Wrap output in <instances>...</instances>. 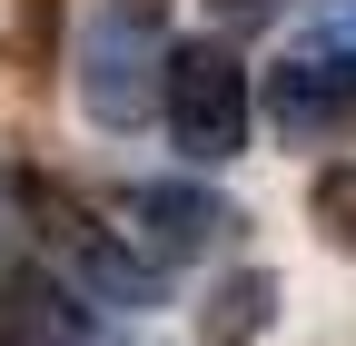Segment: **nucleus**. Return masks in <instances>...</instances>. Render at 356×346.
<instances>
[{"label": "nucleus", "mask_w": 356, "mask_h": 346, "mask_svg": "<svg viewBox=\"0 0 356 346\" xmlns=\"http://www.w3.org/2000/svg\"><path fill=\"white\" fill-rule=\"evenodd\" d=\"M30 277L70 287L79 307L99 317H129V307H159V267L139 247H129V228H109L99 208H89L79 188L40 179L30 168Z\"/></svg>", "instance_id": "nucleus-1"}, {"label": "nucleus", "mask_w": 356, "mask_h": 346, "mask_svg": "<svg viewBox=\"0 0 356 346\" xmlns=\"http://www.w3.org/2000/svg\"><path fill=\"white\" fill-rule=\"evenodd\" d=\"M168 10L159 0H99L79 20V50H70V90L99 129H149L159 90H168Z\"/></svg>", "instance_id": "nucleus-2"}, {"label": "nucleus", "mask_w": 356, "mask_h": 346, "mask_svg": "<svg viewBox=\"0 0 356 346\" xmlns=\"http://www.w3.org/2000/svg\"><path fill=\"white\" fill-rule=\"evenodd\" d=\"M159 119H168V139L188 168H228L248 149V60H238V40L228 30H208V40H178L168 50V90H159Z\"/></svg>", "instance_id": "nucleus-3"}, {"label": "nucleus", "mask_w": 356, "mask_h": 346, "mask_svg": "<svg viewBox=\"0 0 356 346\" xmlns=\"http://www.w3.org/2000/svg\"><path fill=\"white\" fill-rule=\"evenodd\" d=\"M267 129H277L287 149L356 139V40L346 30H307L297 50L267 69Z\"/></svg>", "instance_id": "nucleus-4"}, {"label": "nucleus", "mask_w": 356, "mask_h": 346, "mask_svg": "<svg viewBox=\"0 0 356 346\" xmlns=\"http://www.w3.org/2000/svg\"><path fill=\"white\" fill-rule=\"evenodd\" d=\"M119 218H129V247L149 257V267L168 277L178 257H198V247H218L238 228V208H218L208 188H178V179H149V188H129L119 198Z\"/></svg>", "instance_id": "nucleus-5"}, {"label": "nucleus", "mask_w": 356, "mask_h": 346, "mask_svg": "<svg viewBox=\"0 0 356 346\" xmlns=\"http://www.w3.org/2000/svg\"><path fill=\"white\" fill-rule=\"evenodd\" d=\"M267 327H277V277H267V267L218 277L208 307H198V336H208V346H257Z\"/></svg>", "instance_id": "nucleus-6"}, {"label": "nucleus", "mask_w": 356, "mask_h": 346, "mask_svg": "<svg viewBox=\"0 0 356 346\" xmlns=\"http://www.w3.org/2000/svg\"><path fill=\"white\" fill-rule=\"evenodd\" d=\"M307 218L337 257H356V158H327L317 179H307Z\"/></svg>", "instance_id": "nucleus-7"}, {"label": "nucleus", "mask_w": 356, "mask_h": 346, "mask_svg": "<svg viewBox=\"0 0 356 346\" xmlns=\"http://www.w3.org/2000/svg\"><path fill=\"white\" fill-rule=\"evenodd\" d=\"M0 277H30V168L0 158Z\"/></svg>", "instance_id": "nucleus-8"}, {"label": "nucleus", "mask_w": 356, "mask_h": 346, "mask_svg": "<svg viewBox=\"0 0 356 346\" xmlns=\"http://www.w3.org/2000/svg\"><path fill=\"white\" fill-rule=\"evenodd\" d=\"M208 10H218V30H228V40H238V30H257V20H277V10H287V0H208Z\"/></svg>", "instance_id": "nucleus-9"}]
</instances>
